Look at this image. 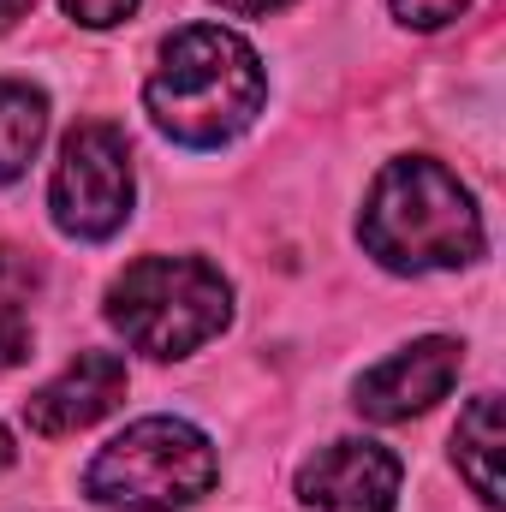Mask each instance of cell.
<instances>
[{
    "label": "cell",
    "instance_id": "obj_1",
    "mask_svg": "<svg viewBox=\"0 0 506 512\" xmlns=\"http://www.w3.org/2000/svg\"><path fill=\"white\" fill-rule=\"evenodd\" d=\"M268 72L239 30L185 24L161 42V60L143 84L149 120L185 149H221L256 126Z\"/></svg>",
    "mask_w": 506,
    "mask_h": 512
},
{
    "label": "cell",
    "instance_id": "obj_2",
    "mask_svg": "<svg viewBox=\"0 0 506 512\" xmlns=\"http://www.w3.org/2000/svg\"><path fill=\"white\" fill-rule=\"evenodd\" d=\"M358 239L393 274L465 268L483 256V215L453 167H441L435 155H399L364 197Z\"/></svg>",
    "mask_w": 506,
    "mask_h": 512
},
{
    "label": "cell",
    "instance_id": "obj_3",
    "mask_svg": "<svg viewBox=\"0 0 506 512\" xmlns=\"http://www.w3.org/2000/svg\"><path fill=\"white\" fill-rule=\"evenodd\" d=\"M108 322L143 358H191L233 322V286L203 256H143L108 286Z\"/></svg>",
    "mask_w": 506,
    "mask_h": 512
},
{
    "label": "cell",
    "instance_id": "obj_4",
    "mask_svg": "<svg viewBox=\"0 0 506 512\" xmlns=\"http://www.w3.org/2000/svg\"><path fill=\"white\" fill-rule=\"evenodd\" d=\"M215 477H221V459L197 423L143 417L90 459L84 495L108 512H179L203 501Z\"/></svg>",
    "mask_w": 506,
    "mask_h": 512
},
{
    "label": "cell",
    "instance_id": "obj_5",
    "mask_svg": "<svg viewBox=\"0 0 506 512\" xmlns=\"http://www.w3.org/2000/svg\"><path fill=\"white\" fill-rule=\"evenodd\" d=\"M131 197H137V173H131V143L120 126L90 120V126L66 131L54 179H48V209L54 227L66 239L102 245L131 221Z\"/></svg>",
    "mask_w": 506,
    "mask_h": 512
},
{
    "label": "cell",
    "instance_id": "obj_6",
    "mask_svg": "<svg viewBox=\"0 0 506 512\" xmlns=\"http://www.w3.org/2000/svg\"><path fill=\"white\" fill-rule=\"evenodd\" d=\"M459 370H465V346L447 334H429V340H411L405 352H393L387 364L364 370L352 387V405L370 423H405V417L429 411L435 399H447Z\"/></svg>",
    "mask_w": 506,
    "mask_h": 512
},
{
    "label": "cell",
    "instance_id": "obj_7",
    "mask_svg": "<svg viewBox=\"0 0 506 512\" xmlns=\"http://www.w3.org/2000/svg\"><path fill=\"white\" fill-rule=\"evenodd\" d=\"M399 459L381 441H328L298 471V501L316 512H393L399 507Z\"/></svg>",
    "mask_w": 506,
    "mask_h": 512
},
{
    "label": "cell",
    "instance_id": "obj_8",
    "mask_svg": "<svg viewBox=\"0 0 506 512\" xmlns=\"http://www.w3.org/2000/svg\"><path fill=\"white\" fill-rule=\"evenodd\" d=\"M120 399H126V358H114V352H78L54 382L36 387L24 399V423L36 435L60 441V435H78V429L102 423Z\"/></svg>",
    "mask_w": 506,
    "mask_h": 512
},
{
    "label": "cell",
    "instance_id": "obj_9",
    "mask_svg": "<svg viewBox=\"0 0 506 512\" xmlns=\"http://www.w3.org/2000/svg\"><path fill=\"white\" fill-rule=\"evenodd\" d=\"M501 399L477 393L453 429V465L465 471V483L477 489L483 507H501Z\"/></svg>",
    "mask_w": 506,
    "mask_h": 512
},
{
    "label": "cell",
    "instance_id": "obj_10",
    "mask_svg": "<svg viewBox=\"0 0 506 512\" xmlns=\"http://www.w3.org/2000/svg\"><path fill=\"white\" fill-rule=\"evenodd\" d=\"M48 137V96L24 78H0V185H12Z\"/></svg>",
    "mask_w": 506,
    "mask_h": 512
},
{
    "label": "cell",
    "instance_id": "obj_11",
    "mask_svg": "<svg viewBox=\"0 0 506 512\" xmlns=\"http://www.w3.org/2000/svg\"><path fill=\"white\" fill-rule=\"evenodd\" d=\"M42 262L24 251V245H0V304H30L42 292Z\"/></svg>",
    "mask_w": 506,
    "mask_h": 512
},
{
    "label": "cell",
    "instance_id": "obj_12",
    "mask_svg": "<svg viewBox=\"0 0 506 512\" xmlns=\"http://www.w3.org/2000/svg\"><path fill=\"white\" fill-rule=\"evenodd\" d=\"M465 6H471V0H393V18H399L405 30H441V24L465 18Z\"/></svg>",
    "mask_w": 506,
    "mask_h": 512
},
{
    "label": "cell",
    "instance_id": "obj_13",
    "mask_svg": "<svg viewBox=\"0 0 506 512\" xmlns=\"http://www.w3.org/2000/svg\"><path fill=\"white\" fill-rule=\"evenodd\" d=\"M30 358V316L18 304H0V376Z\"/></svg>",
    "mask_w": 506,
    "mask_h": 512
},
{
    "label": "cell",
    "instance_id": "obj_14",
    "mask_svg": "<svg viewBox=\"0 0 506 512\" xmlns=\"http://www.w3.org/2000/svg\"><path fill=\"white\" fill-rule=\"evenodd\" d=\"M78 24H90V30H114V24H126L131 12H137V0H60Z\"/></svg>",
    "mask_w": 506,
    "mask_h": 512
},
{
    "label": "cell",
    "instance_id": "obj_15",
    "mask_svg": "<svg viewBox=\"0 0 506 512\" xmlns=\"http://www.w3.org/2000/svg\"><path fill=\"white\" fill-rule=\"evenodd\" d=\"M215 6H227V12H245V18H262V12H280V6H292V0H215Z\"/></svg>",
    "mask_w": 506,
    "mask_h": 512
},
{
    "label": "cell",
    "instance_id": "obj_16",
    "mask_svg": "<svg viewBox=\"0 0 506 512\" xmlns=\"http://www.w3.org/2000/svg\"><path fill=\"white\" fill-rule=\"evenodd\" d=\"M30 6H36V0H0V30H12L18 18H30Z\"/></svg>",
    "mask_w": 506,
    "mask_h": 512
},
{
    "label": "cell",
    "instance_id": "obj_17",
    "mask_svg": "<svg viewBox=\"0 0 506 512\" xmlns=\"http://www.w3.org/2000/svg\"><path fill=\"white\" fill-rule=\"evenodd\" d=\"M6 465H12V435L0 429V471H6Z\"/></svg>",
    "mask_w": 506,
    "mask_h": 512
}]
</instances>
